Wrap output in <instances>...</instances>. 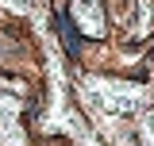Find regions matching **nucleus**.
I'll list each match as a JSON object with an SVG mask.
<instances>
[{
	"label": "nucleus",
	"mask_w": 154,
	"mask_h": 146,
	"mask_svg": "<svg viewBox=\"0 0 154 146\" xmlns=\"http://www.w3.org/2000/svg\"><path fill=\"white\" fill-rule=\"evenodd\" d=\"M73 19L85 31V38L104 35V16H100V0H73Z\"/></svg>",
	"instance_id": "f257e3e1"
},
{
	"label": "nucleus",
	"mask_w": 154,
	"mask_h": 146,
	"mask_svg": "<svg viewBox=\"0 0 154 146\" xmlns=\"http://www.w3.org/2000/svg\"><path fill=\"white\" fill-rule=\"evenodd\" d=\"M19 100L0 96V146H27V138H19Z\"/></svg>",
	"instance_id": "f03ea898"
}]
</instances>
